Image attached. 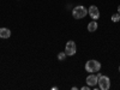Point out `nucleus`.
I'll return each mask as SVG.
<instances>
[{
	"label": "nucleus",
	"instance_id": "1a4fd4ad",
	"mask_svg": "<svg viewBox=\"0 0 120 90\" xmlns=\"http://www.w3.org/2000/svg\"><path fill=\"white\" fill-rule=\"evenodd\" d=\"M66 56H67V55H66V53H65V52H60V53L58 54V59L60 60V61H64Z\"/></svg>",
	"mask_w": 120,
	"mask_h": 90
},
{
	"label": "nucleus",
	"instance_id": "20e7f679",
	"mask_svg": "<svg viewBox=\"0 0 120 90\" xmlns=\"http://www.w3.org/2000/svg\"><path fill=\"white\" fill-rule=\"evenodd\" d=\"M76 52H77L76 43H75L73 41H68V42L66 43V46H65V53H66V55L72 56V55L76 54Z\"/></svg>",
	"mask_w": 120,
	"mask_h": 90
},
{
	"label": "nucleus",
	"instance_id": "39448f33",
	"mask_svg": "<svg viewBox=\"0 0 120 90\" xmlns=\"http://www.w3.org/2000/svg\"><path fill=\"white\" fill-rule=\"evenodd\" d=\"M88 13H89V16L91 17L94 21H96V19L100 17V11H98V8L95 6V5H91L89 7V10H88Z\"/></svg>",
	"mask_w": 120,
	"mask_h": 90
},
{
	"label": "nucleus",
	"instance_id": "ddd939ff",
	"mask_svg": "<svg viewBox=\"0 0 120 90\" xmlns=\"http://www.w3.org/2000/svg\"><path fill=\"white\" fill-rule=\"evenodd\" d=\"M119 72H120V66H119Z\"/></svg>",
	"mask_w": 120,
	"mask_h": 90
},
{
	"label": "nucleus",
	"instance_id": "0eeeda50",
	"mask_svg": "<svg viewBox=\"0 0 120 90\" xmlns=\"http://www.w3.org/2000/svg\"><path fill=\"white\" fill-rule=\"evenodd\" d=\"M11 36V30L7 28H0V37L1 38H8Z\"/></svg>",
	"mask_w": 120,
	"mask_h": 90
},
{
	"label": "nucleus",
	"instance_id": "9b49d317",
	"mask_svg": "<svg viewBox=\"0 0 120 90\" xmlns=\"http://www.w3.org/2000/svg\"><path fill=\"white\" fill-rule=\"evenodd\" d=\"M82 90H89V86H83Z\"/></svg>",
	"mask_w": 120,
	"mask_h": 90
},
{
	"label": "nucleus",
	"instance_id": "6e6552de",
	"mask_svg": "<svg viewBox=\"0 0 120 90\" xmlns=\"http://www.w3.org/2000/svg\"><path fill=\"white\" fill-rule=\"evenodd\" d=\"M96 29H97V23H96V21H93V22H90V23L88 24V30H89V33L96 31Z\"/></svg>",
	"mask_w": 120,
	"mask_h": 90
},
{
	"label": "nucleus",
	"instance_id": "423d86ee",
	"mask_svg": "<svg viewBox=\"0 0 120 90\" xmlns=\"http://www.w3.org/2000/svg\"><path fill=\"white\" fill-rule=\"evenodd\" d=\"M97 81H98V78H97V76H95V75H90V76L86 77V83H88L89 86L96 85V84H97Z\"/></svg>",
	"mask_w": 120,
	"mask_h": 90
},
{
	"label": "nucleus",
	"instance_id": "f03ea898",
	"mask_svg": "<svg viewBox=\"0 0 120 90\" xmlns=\"http://www.w3.org/2000/svg\"><path fill=\"white\" fill-rule=\"evenodd\" d=\"M88 15V10L84 7V6H76L73 10H72V16L76 18V19H82L84 18L85 16Z\"/></svg>",
	"mask_w": 120,
	"mask_h": 90
},
{
	"label": "nucleus",
	"instance_id": "f8f14e48",
	"mask_svg": "<svg viewBox=\"0 0 120 90\" xmlns=\"http://www.w3.org/2000/svg\"><path fill=\"white\" fill-rule=\"evenodd\" d=\"M118 13H119V15H120V6H119V7H118Z\"/></svg>",
	"mask_w": 120,
	"mask_h": 90
},
{
	"label": "nucleus",
	"instance_id": "f257e3e1",
	"mask_svg": "<svg viewBox=\"0 0 120 90\" xmlns=\"http://www.w3.org/2000/svg\"><path fill=\"white\" fill-rule=\"evenodd\" d=\"M100 68H101V64L97 60H89L85 64V71L88 72H98Z\"/></svg>",
	"mask_w": 120,
	"mask_h": 90
},
{
	"label": "nucleus",
	"instance_id": "9d476101",
	"mask_svg": "<svg viewBox=\"0 0 120 90\" xmlns=\"http://www.w3.org/2000/svg\"><path fill=\"white\" fill-rule=\"evenodd\" d=\"M112 21H113L114 23H118V22L120 21V15H119V13H114V15L112 16Z\"/></svg>",
	"mask_w": 120,
	"mask_h": 90
},
{
	"label": "nucleus",
	"instance_id": "7ed1b4c3",
	"mask_svg": "<svg viewBox=\"0 0 120 90\" xmlns=\"http://www.w3.org/2000/svg\"><path fill=\"white\" fill-rule=\"evenodd\" d=\"M98 86L101 90H108L109 88H111V81H109V78L107 76H101L98 78Z\"/></svg>",
	"mask_w": 120,
	"mask_h": 90
}]
</instances>
